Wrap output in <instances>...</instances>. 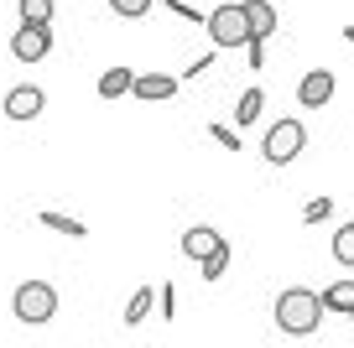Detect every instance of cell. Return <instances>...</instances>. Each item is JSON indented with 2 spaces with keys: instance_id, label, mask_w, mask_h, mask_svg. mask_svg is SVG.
<instances>
[{
  "instance_id": "6da1fadb",
  "label": "cell",
  "mask_w": 354,
  "mask_h": 348,
  "mask_svg": "<svg viewBox=\"0 0 354 348\" xmlns=\"http://www.w3.org/2000/svg\"><path fill=\"white\" fill-rule=\"evenodd\" d=\"M271 317H277V327L287 338H313L323 327V296L308 291V286H287L277 296V307H271Z\"/></svg>"
},
{
  "instance_id": "7a4b0ae2",
  "label": "cell",
  "mask_w": 354,
  "mask_h": 348,
  "mask_svg": "<svg viewBox=\"0 0 354 348\" xmlns=\"http://www.w3.org/2000/svg\"><path fill=\"white\" fill-rule=\"evenodd\" d=\"M11 312H16V322L42 327V322H53V317H57V291L47 281H21V286H16V296H11Z\"/></svg>"
},
{
  "instance_id": "3957f363",
  "label": "cell",
  "mask_w": 354,
  "mask_h": 348,
  "mask_svg": "<svg viewBox=\"0 0 354 348\" xmlns=\"http://www.w3.org/2000/svg\"><path fill=\"white\" fill-rule=\"evenodd\" d=\"M203 32H209L214 47H245V42H250V26H245L240 0H224V6H214L209 21H203Z\"/></svg>"
},
{
  "instance_id": "277c9868",
  "label": "cell",
  "mask_w": 354,
  "mask_h": 348,
  "mask_svg": "<svg viewBox=\"0 0 354 348\" xmlns=\"http://www.w3.org/2000/svg\"><path fill=\"white\" fill-rule=\"evenodd\" d=\"M302 146H308L302 120H277L271 130H266V141H261V156L271 166H287V162H297V156H302Z\"/></svg>"
},
{
  "instance_id": "5b68a950",
  "label": "cell",
  "mask_w": 354,
  "mask_h": 348,
  "mask_svg": "<svg viewBox=\"0 0 354 348\" xmlns=\"http://www.w3.org/2000/svg\"><path fill=\"white\" fill-rule=\"evenodd\" d=\"M47 52H53V26H32V21L16 26V37H11V57L16 63H42Z\"/></svg>"
},
{
  "instance_id": "8992f818",
  "label": "cell",
  "mask_w": 354,
  "mask_h": 348,
  "mask_svg": "<svg viewBox=\"0 0 354 348\" xmlns=\"http://www.w3.org/2000/svg\"><path fill=\"white\" fill-rule=\"evenodd\" d=\"M42 109H47V88H37V84L6 88V120H37Z\"/></svg>"
},
{
  "instance_id": "52a82bcc",
  "label": "cell",
  "mask_w": 354,
  "mask_h": 348,
  "mask_svg": "<svg viewBox=\"0 0 354 348\" xmlns=\"http://www.w3.org/2000/svg\"><path fill=\"white\" fill-rule=\"evenodd\" d=\"M328 99H333V73H328V68L302 73V84H297V104H302V109H323Z\"/></svg>"
},
{
  "instance_id": "ba28073f",
  "label": "cell",
  "mask_w": 354,
  "mask_h": 348,
  "mask_svg": "<svg viewBox=\"0 0 354 348\" xmlns=\"http://www.w3.org/2000/svg\"><path fill=\"white\" fill-rule=\"evenodd\" d=\"M240 11H245V26H250V37H277V26H281V16H277V6L271 0H240Z\"/></svg>"
},
{
  "instance_id": "9c48e42d",
  "label": "cell",
  "mask_w": 354,
  "mask_h": 348,
  "mask_svg": "<svg viewBox=\"0 0 354 348\" xmlns=\"http://www.w3.org/2000/svg\"><path fill=\"white\" fill-rule=\"evenodd\" d=\"M177 84L183 78L177 73H136V99H146V104H162V99H177Z\"/></svg>"
},
{
  "instance_id": "30bf717a",
  "label": "cell",
  "mask_w": 354,
  "mask_h": 348,
  "mask_svg": "<svg viewBox=\"0 0 354 348\" xmlns=\"http://www.w3.org/2000/svg\"><path fill=\"white\" fill-rule=\"evenodd\" d=\"M219 244H224V240H219V234H214V229H203V224L183 234V255H188L193 265H198V260H209V255L219 250Z\"/></svg>"
},
{
  "instance_id": "8fae6325",
  "label": "cell",
  "mask_w": 354,
  "mask_h": 348,
  "mask_svg": "<svg viewBox=\"0 0 354 348\" xmlns=\"http://www.w3.org/2000/svg\"><path fill=\"white\" fill-rule=\"evenodd\" d=\"M261 109H266V88H240V99H234V125H255L261 120Z\"/></svg>"
},
{
  "instance_id": "7c38bea8",
  "label": "cell",
  "mask_w": 354,
  "mask_h": 348,
  "mask_svg": "<svg viewBox=\"0 0 354 348\" xmlns=\"http://www.w3.org/2000/svg\"><path fill=\"white\" fill-rule=\"evenodd\" d=\"M136 88V68H125V63H115L110 73L100 78V99H120V94H131Z\"/></svg>"
},
{
  "instance_id": "4fadbf2b",
  "label": "cell",
  "mask_w": 354,
  "mask_h": 348,
  "mask_svg": "<svg viewBox=\"0 0 354 348\" xmlns=\"http://www.w3.org/2000/svg\"><path fill=\"white\" fill-rule=\"evenodd\" d=\"M323 312H344L349 317L354 312V281H333V286H323Z\"/></svg>"
},
{
  "instance_id": "5bb4252c",
  "label": "cell",
  "mask_w": 354,
  "mask_h": 348,
  "mask_svg": "<svg viewBox=\"0 0 354 348\" xmlns=\"http://www.w3.org/2000/svg\"><path fill=\"white\" fill-rule=\"evenodd\" d=\"M151 302H156L151 286H136L131 302H125V327H141V322H146V312H151Z\"/></svg>"
},
{
  "instance_id": "9a60e30c",
  "label": "cell",
  "mask_w": 354,
  "mask_h": 348,
  "mask_svg": "<svg viewBox=\"0 0 354 348\" xmlns=\"http://www.w3.org/2000/svg\"><path fill=\"white\" fill-rule=\"evenodd\" d=\"M37 218H42L53 234H73V240H84V234H88L84 218H68V213H57V208H47V213H37Z\"/></svg>"
},
{
  "instance_id": "2e32d148",
  "label": "cell",
  "mask_w": 354,
  "mask_h": 348,
  "mask_svg": "<svg viewBox=\"0 0 354 348\" xmlns=\"http://www.w3.org/2000/svg\"><path fill=\"white\" fill-rule=\"evenodd\" d=\"M16 11L32 26H53V0H16Z\"/></svg>"
},
{
  "instance_id": "e0dca14e",
  "label": "cell",
  "mask_w": 354,
  "mask_h": 348,
  "mask_svg": "<svg viewBox=\"0 0 354 348\" xmlns=\"http://www.w3.org/2000/svg\"><path fill=\"white\" fill-rule=\"evenodd\" d=\"M333 260H339V265H349V271H354V224L333 229Z\"/></svg>"
},
{
  "instance_id": "ac0fdd59",
  "label": "cell",
  "mask_w": 354,
  "mask_h": 348,
  "mask_svg": "<svg viewBox=\"0 0 354 348\" xmlns=\"http://www.w3.org/2000/svg\"><path fill=\"white\" fill-rule=\"evenodd\" d=\"M198 271H203V281H219V276L230 271V244H219L209 260H198Z\"/></svg>"
},
{
  "instance_id": "d6986e66",
  "label": "cell",
  "mask_w": 354,
  "mask_h": 348,
  "mask_svg": "<svg viewBox=\"0 0 354 348\" xmlns=\"http://www.w3.org/2000/svg\"><path fill=\"white\" fill-rule=\"evenodd\" d=\"M151 6H156V0H110V11H115V16H125V21H141Z\"/></svg>"
},
{
  "instance_id": "ffe728a7",
  "label": "cell",
  "mask_w": 354,
  "mask_h": 348,
  "mask_svg": "<svg viewBox=\"0 0 354 348\" xmlns=\"http://www.w3.org/2000/svg\"><path fill=\"white\" fill-rule=\"evenodd\" d=\"M328 213H333V197L323 193V197H313V203L302 208V224H323V218H328Z\"/></svg>"
},
{
  "instance_id": "44dd1931",
  "label": "cell",
  "mask_w": 354,
  "mask_h": 348,
  "mask_svg": "<svg viewBox=\"0 0 354 348\" xmlns=\"http://www.w3.org/2000/svg\"><path fill=\"white\" fill-rule=\"evenodd\" d=\"M167 11H172V16H183V21H188V26H203V21H209V16H203V11H193L188 0H167Z\"/></svg>"
},
{
  "instance_id": "7402d4cb",
  "label": "cell",
  "mask_w": 354,
  "mask_h": 348,
  "mask_svg": "<svg viewBox=\"0 0 354 348\" xmlns=\"http://www.w3.org/2000/svg\"><path fill=\"white\" fill-rule=\"evenodd\" d=\"M209 135H214V141L224 146V151H240V135H234L230 125H219V120H214V125H209Z\"/></svg>"
},
{
  "instance_id": "603a6c76",
  "label": "cell",
  "mask_w": 354,
  "mask_h": 348,
  "mask_svg": "<svg viewBox=\"0 0 354 348\" xmlns=\"http://www.w3.org/2000/svg\"><path fill=\"white\" fill-rule=\"evenodd\" d=\"M245 63H250V68H266V42H261V37H250V42H245Z\"/></svg>"
},
{
  "instance_id": "cb8c5ba5",
  "label": "cell",
  "mask_w": 354,
  "mask_h": 348,
  "mask_svg": "<svg viewBox=\"0 0 354 348\" xmlns=\"http://www.w3.org/2000/svg\"><path fill=\"white\" fill-rule=\"evenodd\" d=\"M162 317H167V322L177 317V286L172 281H162Z\"/></svg>"
},
{
  "instance_id": "d4e9b609",
  "label": "cell",
  "mask_w": 354,
  "mask_h": 348,
  "mask_svg": "<svg viewBox=\"0 0 354 348\" xmlns=\"http://www.w3.org/2000/svg\"><path fill=\"white\" fill-rule=\"evenodd\" d=\"M209 68H214V52H198V57L188 63V73H183V78H198V73H209Z\"/></svg>"
},
{
  "instance_id": "484cf974",
  "label": "cell",
  "mask_w": 354,
  "mask_h": 348,
  "mask_svg": "<svg viewBox=\"0 0 354 348\" xmlns=\"http://www.w3.org/2000/svg\"><path fill=\"white\" fill-rule=\"evenodd\" d=\"M344 42H349V47H354V26H344Z\"/></svg>"
},
{
  "instance_id": "4316f807",
  "label": "cell",
  "mask_w": 354,
  "mask_h": 348,
  "mask_svg": "<svg viewBox=\"0 0 354 348\" xmlns=\"http://www.w3.org/2000/svg\"><path fill=\"white\" fill-rule=\"evenodd\" d=\"M349 322H354V312H349Z\"/></svg>"
}]
</instances>
